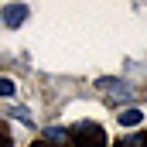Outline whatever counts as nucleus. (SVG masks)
<instances>
[{
  "label": "nucleus",
  "mask_w": 147,
  "mask_h": 147,
  "mask_svg": "<svg viewBox=\"0 0 147 147\" xmlns=\"http://www.w3.org/2000/svg\"><path fill=\"white\" fill-rule=\"evenodd\" d=\"M69 140H72V147H106V134H103L99 123L82 120L72 134H69Z\"/></svg>",
  "instance_id": "obj_1"
},
{
  "label": "nucleus",
  "mask_w": 147,
  "mask_h": 147,
  "mask_svg": "<svg viewBox=\"0 0 147 147\" xmlns=\"http://www.w3.org/2000/svg\"><path fill=\"white\" fill-rule=\"evenodd\" d=\"M24 21H28V7L24 3H7L3 7V24L7 28H21Z\"/></svg>",
  "instance_id": "obj_2"
},
{
  "label": "nucleus",
  "mask_w": 147,
  "mask_h": 147,
  "mask_svg": "<svg viewBox=\"0 0 147 147\" xmlns=\"http://www.w3.org/2000/svg\"><path fill=\"white\" fill-rule=\"evenodd\" d=\"M99 89H106L110 99H130V96H134V86H127V82H113V79H99Z\"/></svg>",
  "instance_id": "obj_3"
},
{
  "label": "nucleus",
  "mask_w": 147,
  "mask_h": 147,
  "mask_svg": "<svg viewBox=\"0 0 147 147\" xmlns=\"http://www.w3.org/2000/svg\"><path fill=\"white\" fill-rule=\"evenodd\" d=\"M45 140L55 144V147H65V144H69V130H62V127H48V130H45Z\"/></svg>",
  "instance_id": "obj_4"
},
{
  "label": "nucleus",
  "mask_w": 147,
  "mask_h": 147,
  "mask_svg": "<svg viewBox=\"0 0 147 147\" xmlns=\"http://www.w3.org/2000/svg\"><path fill=\"white\" fill-rule=\"evenodd\" d=\"M113 147H147V137L144 134H130V137H120Z\"/></svg>",
  "instance_id": "obj_5"
},
{
  "label": "nucleus",
  "mask_w": 147,
  "mask_h": 147,
  "mask_svg": "<svg viewBox=\"0 0 147 147\" xmlns=\"http://www.w3.org/2000/svg\"><path fill=\"white\" fill-rule=\"evenodd\" d=\"M140 116H144V113L130 106V110H123V113H120V123H123V127H137V123H140Z\"/></svg>",
  "instance_id": "obj_6"
},
{
  "label": "nucleus",
  "mask_w": 147,
  "mask_h": 147,
  "mask_svg": "<svg viewBox=\"0 0 147 147\" xmlns=\"http://www.w3.org/2000/svg\"><path fill=\"white\" fill-rule=\"evenodd\" d=\"M0 96H14V82L10 79H0Z\"/></svg>",
  "instance_id": "obj_7"
},
{
  "label": "nucleus",
  "mask_w": 147,
  "mask_h": 147,
  "mask_svg": "<svg viewBox=\"0 0 147 147\" xmlns=\"http://www.w3.org/2000/svg\"><path fill=\"white\" fill-rule=\"evenodd\" d=\"M0 147H14V140H10V134L0 127Z\"/></svg>",
  "instance_id": "obj_8"
},
{
  "label": "nucleus",
  "mask_w": 147,
  "mask_h": 147,
  "mask_svg": "<svg viewBox=\"0 0 147 147\" xmlns=\"http://www.w3.org/2000/svg\"><path fill=\"white\" fill-rule=\"evenodd\" d=\"M31 147H55V144H48V140L41 137V140H34V144H31Z\"/></svg>",
  "instance_id": "obj_9"
}]
</instances>
